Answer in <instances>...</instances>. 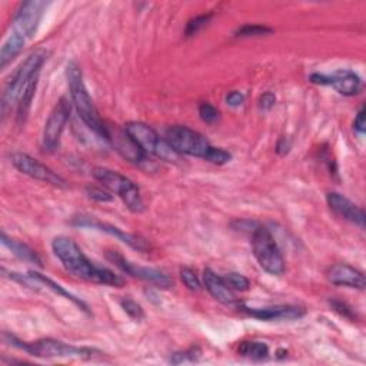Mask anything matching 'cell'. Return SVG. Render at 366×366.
Here are the masks:
<instances>
[{
    "label": "cell",
    "mask_w": 366,
    "mask_h": 366,
    "mask_svg": "<svg viewBox=\"0 0 366 366\" xmlns=\"http://www.w3.org/2000/svg\"><path fill=\"white\" fill-rule=\"evenodd\" d=\"M52 249L65 269L73 276L92 283L113 288H122L125 285L124 278L108 269V267L92 262L83 253L78 243L69 236L55 238L52 242Z\"/></svg>",
    "instance_id": "1"
},
{
    "label": "cell",
    "mask_w": 366,
    "mask_h": 366,
    "mask_svg": "<svg viewBox=\"0 0 366 366\" xmlns=\"http://www.w3.org/2000/svg\"><path fill=\"white\" fill-rule=\"evenodd\" d=\"M66 79L70 90L72 103L76 108L83 124L101 139L110 140L109 129L105 126L99 110L94 106L92 97L83 82V73L76 62H69L66 67Z\"/></svg>",
    "instance_id": "2"
},
{
    "label": "cell",
    "mask_w": 366,
    "mask_h": 366,
    "mask_svg": "<svg viewBox=\"0 0 366 366\" xmlns=\"http://www.w3.org/2000/svg\"><path fill=\"white\" fill-rule=\"evenodd\" d=\"M5 339L10 342L12 347L19 348L24 352H28L32 356L43 358V359H60V358H79V359H89L93 356L94 351L90 348L75 347L58 339H39L36 342H22L17 338L12 335H5Z\"/></svg>",
    "instance_id": "3"
},
{
    "label": "cell",
    "mask_w": 366,
    "mask_h": 366,
    "mask_svg": "<svg viewBox=\"0 0 366 366\" xmlns=\"http://www.w3.org/2000/svg\"><path fill=\"white\" fill-rule=\"evenodd\" d=\"M49 52L44 49H38L33 53H31L26 60H24L17 70L15 72V75L10 78L8 82L3 94H2V115L5 116L8 109L15 105L19 99L24 89L28 88L31 81L36 78L40 73V67L43 63L47 60Z\"/></svg>",
    "instance_id": "4"
},
{
    "label": "cell",
    "mask_w": 366,
    "mask_h": 366,
    "mask_svg": "<svg viewBox=\"0 0 366 366\" xmlns=\"http://www.w3.org/2000/svg\"><path fill=\"white\" fill-rule=\"evenodd\" d=\"M92 175L109 192L116 193L131 212L142 213L144 210V202L142 199L140 190L133 181L108 167H94Z\"/></svg>",
    "instance_id": "5"
},
{
    "label": "cell",
    "mask_w": 366,
    "mask_h": 366,
    "mask_svg": "<svg viewBox=\"0 0 366 366\" xmlns=\"http://www.w3.org/2000/svg\"><path fill=\"white\" fill-rule=\"evenodd\" d=\"M125 132L146 155L158 156L166 162L181 160L182 155H179L166 139H162L152 126L143 122H129L125 125Z\"/></svg>",
    "instance_id": "6"
},
{
    "label": "cell",
    "mask_w": 366,
    "mask_h": 366,
    "mask_svg": "<svg viewBox=\"0 0 366 366\" xmlns=\"http://www.w3.org/2000/svg\"><path fill=\"white\" fill-rule=\"evenodd\" d=\"M253 255L259 266L269 275L281 276L285 272V259L271 231L258 225L252 232Z\"/></svg>",
    "instance_id": "7"
},
{
    "label": "cell",
    "mask_w": 366,
    "mask_h": 366,
    "mask_svg": "<svg viewBox=\"0 0 366 366\" xmlns=\"http://www.w3.org/2000/svg\"><path fill=\"white\" fill-rule=\"evenodd\" d=\"M166 142L179 155H188L205 160L213 149L210 142L202 133L182 125H175L167 129Z\"/></svg>",
    "instance_id": "8"
},
{
    "label": "cell",
    "mask_w": 366,
    "mask_h": 366,
    "mask_svg": "<svg viewBox=\"0 0 366 366\" xmlns=\"http://www.w3.org/2000/svg\"><path fill=\"white\" fill-rule=\"evenodd\" d=\"M108 260H110L116 267L119 269L133 278H138L140 281L148 282L156 288L160 289H169L172 286V279H170L167 275H165L163 272L155 269V267H148V266H139L136 263L129 262L124 255L116 252V251H109L106 253Z\"/></svg>",
    "instance_id": "9"
},
{
    "label": "cell",
    "mask_w": 366,
    "mask_h": 366,
    "mask_svg": "<svg viewBox=\"0 0 366 366\" xmlns=\"http://www.w3.org/2000/svg\"><path fill=\"white\" fill-rule=\"evenodd\" d=\"M10 162L20 174L26 175L32 179L53 185L58 188H67V183L62 176H59L51 167L43 165L42 162H39L38 159L32 158L28 153L15 152L10 155Z\"/></svg>",
    "instance_id": "10"
},
{
    "label": "cell",
    "mask_w": 366,
    "mask_h": 366,
    "mask_svg": "<svg viewBox=\"0 0 366 366\" xmlns=\"http://www.w3.org/2000/svg\"><path fill=\"white\" fill-rule=\"evenodd\" d=\"M70 110H72L70 103L67 102L66 97H62L58 105L55 106V109L52 110V113L49 115L42 135V144L44 151L53 152L58 149L62 133L70 117Z\"/></svg>",
    "instance_id": "11"
},
{
    "label": "cell",
    "mask_w": 366,
    "mask_h": 366,
    "mask_svg": "<svg viewBox=\"0 0 366 366\" xmlns=\"http://www.w3.org/2000/svg\"><path fill=\"white\" fill-rule=\"evenodd\" d=\"M49 3L39 2V0H29L17 9L13 17V32H17L24 39H32L38 32L40 20Z\"/></svg>",
    "instance_id": "12"
},
{
    "label": "cell",
    "mask_w": 366,
    "mask_h": 366,
    "mask_svg": "<svg viewBox=\"0 0 366 366\" xmlns=\"http://www.w3.org/2000/svg\"><path fill=\"white\" fill-rule=\"evenodd\" d=\"M72 225L75 226H79V228H89V229H96V231H101V232H105L108 235H112L115 236L116 239H119L120 242L126 243L128 247L139 251V252H148L151 249L149 243L146 242V239L138 236V235H133V233H126L122 229L110 225V224H106V222H101L97 221V219L92 217V216H85V215H81V216H76L73 217L72 221Z\"/></svg>",
    "instance_id": "13"
},
{
    "label": "cell",
    "mask_w": 366,
    "mask_h": 366,
    "mask_svg": "<svg viewBox=\"0 0 366 366\" xmlns=\"http://www.w3.org/2000/svg\"><path fill=\"white\" fill-rule=\"evenodd\" d=\"M310 82L316 85L332 86L339 94L344 96H355L362 89V79L349 69H340L333 72L332 75H325V73H313L310 76Z\"/></svg>",
    "instance_id": "14"
},
{
    "label": "cell",
    "mask_w": 366,
    "mask_h": 366,
    "mask_svg": "<svg viewBox=\"0 0 366 366\" xmlns=\"http://www.w3.org/2000/svg\"><path fill=\"white\" fill-rule=\"evenodd\" d=\"M326 202L331 208V210L339 216L345 219V221L359 226L360 229L365 228V212L362 208L355 205L352 201H349L342 193L338 192H329L326 194Z\"/></svg>",
    "instance_id": "15"
},
{
    "label": "cell",
    "mask_w": 366,
    "mask_h": 366,
    "mask_svg": "<svg viewBox=\"0 0 366 366\" xmlns=\"http://www.w3.org/2000/svg\"><path fill=\"white\" fill-rule=\"evenodd\" d=\"M326 276L328 281L335 286H345L359 290H363L366 286V279L363 272L347 263H336L331 266Z\"/></svg>",
    "instance_id": "16"
},
{
    "label": "cell",
    "mask_w": 366,
    "mask_h": 366,
    "mask_svg": "<svg viewBox=\"0 0 366 366\" xmlns=\"http://www.w3.org/2000/svg\"><path fill=\"white\" fill-rule=\"evenodd\" d=\"M259 321H294L305 315V309L295 305H276L266 308H243Z\"/></svg>",
    "instance_id": "17"
},
{
    "label": "cell",
    "mask_w": 366,
    "mask_h": 366,
    "mask_svg": "<svg viewBox=\"0 0 366 366\" xmlns=\"http://www.w3.org/2000/svg\"><path fill=\"white\" fill-rule=\"evenodd\" d=\"M203 283L209 294L222 305L226 306H238V298L235 297L233 290L226 285L224 278L217 276L213 271L205 269L203 271Z\"/></svg>",
    "instance_id": "18"
},
{
    "label": "cell",
    "mask_w": 366,
    "mask_h": 366,
    "mask_svg": "<svg viewBox=\"0 0 366 366\" xmlns=\"http://www.w3.org/2000/svg\"><path fill=\"white\" fill-rule=\"evenodd\" d=\"M110 140L113 142L116 151L126 160L132 163H140L146 159V153L128 136L125 131L116 133L113 138H110Z\"/></svg>",
    "instance_id": "19"
},
{
    "label": "cell",
    "mask_w": 366,
    "mask_h": 366,
    "mask_svg": "<svg viewBox=\"0 0 366 366\" xmlns=\"http://www.w3.org/2000/svg\"><path fill=\"white\" fill-rule=\"evenodd\" d=\"M29 275L35 279V282L38 283V286H44V288H47V289H51L52 292H55V294H58V295H60V297L69 299L70 302L75 303L78 308H81L83 312L89 313V308H88V305H86L82 299L76 298L75 295H72L70 292H67V290H66L63 286H60L59 283L53 282L51 278H47V276H44V275H42V274H39V272H36V271H31Z\"/></svg>",
    "instance_id": "20"
},
{
    "label": "cell",
    "mask_w": 366,
    "mask_h": 366,
    "mask_svg": "<svg viewBox=\"0 0 366 366\" xmlns=\"http://www.w3.org/2000/svg\"><path fill=\"white\" fill-rule=\"evenodd\" d=\"M24 43H26V39L17 32H12L0 51V67L5 69L23 51Z\"/></svg>",
    "instance_id": "21"
},
{
    "label": "cell",
    "mask_w": 366,
    "mask_h": 366,
    "mask_svg": "<svg viewBox=\"0 0 366 366\" xmlns=\"http://www.w3.org/2000/svg\"><path fill=\"white\" fill-rule=\"evenodd\" d=\"M2 243L6 248H9L12 251V253L16 255L19 259H22L24 262H29V263H35L38 266H42L40 258L38 256V253L32 248H29L28 245H24V243H22L16 239L9 238L5 232L2 233Z\"/></svg>",
    "instance_id": "22"
},
{
    "label": "cell",
    "mask_w": 366,
    "mask_h": 366,
    "mask_svg": "<svg viewBox=\"0 0 366 366\" xmlns=\"http://www.w3.org/2000/svg\"><path fill=\"white\" fill-rule=\"evenodd\" d=\"M38 79H39V75L31 81L28 88L24 89V92L20 96L19 105H17V122H19V124H23V122L26 120V117H28V113L31 110L33 97H35V93H36Z\"/></svg>",
    "instance_id": "23"
},
{
    "label": "cell",
    "mask_w": 366,
    "mask_h": 366,
    "mask_svg": "<svg viewBox=\"0 0 366 366\" xmlns=\"http://www.w3.org/2000/svg\"><path fill=\"white\" fill-rule=\"evenodd\" d=\"M238 352L248 358L263 359L269 355V348L263 342H242L238 348Z\"/></svg>",
    "instance_id": "24"
},
{
    "label": "cell",
    "mask_w": 366,
    "mask_h": 366,
    "mask_svg": "<svg viewBox=\"0 0 366 366\" xmlns=\"http://www.w3.org/2000/svg\"><path fill=\"white\" fill-rule=\"evenodd\" d=\"M272 33V29L263 26V24H245L236 31L238 38H256V36H265Z\"/></svg>",
    "instance_id": "25"
},
{
    "label": "cell",
    "mask_w": 366,
    "mask_h": 366,
    "mask_svg": "<svg viewBox=\"0 0 366 366\" xmlns=\"http://www.w3.org/2000/svg\"><path fill=\"white\" fill-rule=\"evenodd\" d=\"M224 281L226 282V285L232 289V290H239V292H245L251 288V282L247 276H243L240 274L236 272H231L226 274L224 276Z\"/></svg>",
    "instance_id": "26"
},
{
    "label": "cell",
    "mask_w": 366,
    "mask_h": 366,
    "mask_svg": "<svg viewBox=\"0 0 366 366\" xmlns=\"http://www.w3.org/2000/svg\"><path fill=\"white\" fill-rule=\"evenodd\" d=\"M181 279L185 283V286L192 292H199L202 289V285H201V281H199L197 272L192 271L190 267H182Z\"/></svg>",
    "instance_id": "27"
},
{
    "label": "cell",
    "mask_w": 366,
    "mask_h": 366,
    "mask_svg": "<svg viewBox=\"0 0 366 366\" xmlns=\"http://www.w3.org/2000/svg\"><path fill=\"white\" fill-rule=\"evenodd\" d=\"M120 306L124 308V310L131 316L132 319H136V321H140L144 318V312H143V308L133 299L131 298H125L120 301Z\"/></svg>",
    "instance_id": "28"
},
{
    "label": "cell",
    "mask_w": 366,
    "mask_h": 366,
    "mask_svg": "<svg viewBox=\"0 0 366 366\" xmlns=\"http://www.w3.org/2000/svg\"><path fill=\"white\" fill-rule=\"evenodd\" d=\"M202 355V351L198 348V347H192L190 349L185 351V352H176L172 355V358H170V362H172L174 365H179L182 362H194L198 360Z\"/></svg>",
    "instance_id": "29"
},
{
    "label": "cell",
    "mask_w": 366,
    "mask_h": 366,
    "mask_svg": "<svg viewBox=\"0 0 366 366\" xmlns=\"http://www.w3.org/2000/svg\"><path fill=\"white\" fill-rule=\"evenodd\" d=\"M199 116L201 119L205 122V124H216V122L219 120V117H221V113H219V110L210 105V103H202L199 106Z\"/></svg>",
    "instance_id": "30"
},
{
    "label": "cell",
    "mask_w": 366,
    "mask_h": 366,
    "mask_svg": "<svg viewBox=\"0 0 366 366\" xmlns=\"http://www.w3.org/2000/svg\"><path fill=\"white\" fill-rule=\"evenodd\" d=\"M212 15H201V16H197L194 19L189 20L188 26H186V36H193L197 35L203 26H206V23L209 22Z\"/></svg>",
    "instance_id": "31"
},
{
    "label": "cell",
    "mask_w": 366,
    "mask_h": 366,
    "mask_svg": "<svg viewBox=\"0 0 366 366\" xmlns=\"http://www.w3.org/2000/svg\"><path fill=\"white\" fill-rule=\"evenodd\" d=\"M206 160L213 163V165H226V163H229L232 160V155L228 151L222 149V148H215V146H213V149L209 153Z\"/></svg>",
    "instance_id": "32"
},
{
    "label": "cell",
    "mask_w": 366,
    "mask_h": 366,
    "mask_svg": "<svg viewBox=\"0 0 366 366\" xmlns=\"http://www.w3.org/2000/svg\"><path fill=\"white\" fill-rule=\"evenodd\" d=\"M86 194L88 198L92 199V201H96V202H101V203H105V202H110L113 199L112 194L101 188H96V186H89L86 189Z\"/></svg>",
    "instance_id": "33"
},
{
    "label": "cell",
    "mask_w": 366,
    "mask_h": 366,
    "mask_svg": "<svg viewBox=\"0 0 366 366\" xmlns=\"http://www.w3.org/2000/svg\"><path fill=\"white\" fill-rule=\"evenodd\" d=\"M276 103V96L272 92H266L259 97V108L262 110H271Z\"/></svg>",
    "instance_id": "34"
},
{
    "label": "cell",
    "mask_w": 366,
    "mask_h": 366,
    "mask_svg": "<svg viewBox=\"0 0 366 366\" xmlns=\"http://www.w3.org/2000/svg\"><path fill=\"white\" fill-rule=\"evenodd\" d=\"M226 103L232 108H239L245 103V94H243L242 92L233 90L226 96Z\"/></svg>",
    "instance_id": "35"
},
{
    "label": "cell",
    "mask_w": 366,
    "mask_h": 366,
    "mask_svg": "<svg viewBox=\"0 0 366 366\" xmlns=\"http://www.w3.org/2000/svg\"><path fill=\"white\" fill-rule=\"evenodd\" d=\"M331 306L338 312L340 313L342 316H345V318H349L352 319L353 318V313H352V309L348 308L347 303L344 302H340V301H331Z\"/></svg>",
    "instance_id": "36"
},
{
    "label": "cell",
    "mask_w": 366,
    "mask_h": 366,
    "mask_svg": "<svg viewBox=\"0 0 366 366\" xmlns=\"http://www.w3.org/2000/svg\"><path fill=\"white\" fill-rule=\"evenodd\" d=\"M353 129L359 133L363 135L366 131V122H365V108H360V110L358 112V116L353 122Z\"/></svg>",
    "instance_id": "37"
},
{
    "label": "cell",
    "mask_w": 366,
    "mask_h": 366,
    "mask_svg": "<svg viewBox=\"0 0 366 366\" xmlns=\"http://www.w3.org/2000/svg\"><path fill=\"white\" fill-rule=\"evenodd\" d=\"M290 148H292V142L286 138H282L276 144V152L279 155H286L290 151Z\"/></svg>",
    "instance_id": "38"
}]
</instances>
